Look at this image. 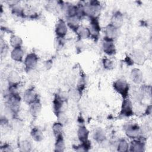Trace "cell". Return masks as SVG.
<instances>
[{
    "label": "cell",
    "instance_id": "obj_1",
    "mask_svg": "<svg viewBox=\"0 0 152 152\" xmlns=\"http://www.w3.org/2000/svg\"><path fill=\"white\" fill-rule=\"evenodd\" d=\"M114 88L116 91L126 97L128 91V85L127 83L123 80H119L114 83Z\"/></svg>",
    "mask_w": 152,
    "mask_h": 152
},
{
    "label": "cell",
    "instance_id": "obj_2",
    "mask_svg": "<svg viewBox=\"0 0 152 152\" xmlns=\"http://www.w3.org/2000/svg\"><path fill=\"white\" fill-rule=\"evenodd\" d=\"M37 57L33 53H30L27 55L25 60V64L27 68L33 69L37 64Z\"/></svg>",
    "mask_w": 152,
    "mask_h": 152
},
{
    "label": "cell",
    "instance_id": "obj_3",
    "mask_svg": "<svg viewBox=\"0 0 152 152\" xmlns=\"http://www.w3.org/2000/svg\"><path fill=\"white\" fill-rule=\"evenodd\" d=\"M122 113L125 116H129L132 113V108L129 99H125L122 106Z\"/></svg>",
    "mask_w": 152,
    "mask_h": 152
},
{
    "label": "cell",
    "instance_id": "obj_4",
    "mask_svg": "<svg viewBox=\"0 0 152 152\" xmlns=\"http://www.w3.org/2000/svg\"><path fill=\"white\" fill-rule=\"evenodd\" d=\"M145 58L142 52L140 50H136L133 52L132 54V61L137 64H142L145 61Z\"/></svg>",
    "mask_w": 152,
    "mask_h": 152
},
{
    "label": "cell",
    "instance_id": "obj_5",
    "mask_svg": "<svg viewBox=\"0 0 152 152\" xmlns=\"http://www.w3.org/2000/svg\"><path fill=\"white\" fill-rule=\"evenodd\" d=\"M67 31L66 26L62 20H59L56 26V33L59 36H64Z\"/></svg>",
    "mask_w": 152,
    "mask_h": 152
},
{
    "label": "cell",
    "instance_id": "obj_6",
    "mask_svg": "<svg viewBox=\"0 0 152 152\" xmlns=\"http://www.w3.org/2000/svg\"><path fill=\"white\" fill-rule=\"evenodd\" d=\"M123 23L122 15L119 13H116L113 15L112 18V26L118 28L122 26Z\"/></svg>",
    "mask_w": 152,
    "mask_h": 152
},
{
    "label": "cell",
    "instance_id": "obj_7",
    "mask_svg": "<svg viewBox=\"0 0 152 152\" xmlns=\"http://www.w3.org/2000/svg\"><path fill=\"white\" fill-rule=\"evenodd\" d=\"M131 77L132 81L135 83H140L142 80V74L140 69L135 68L131 72Z\"/></svg>",
    "mask_w": 152,
    "mask_h": 152
},
{
    "label": "cell",
    "instance_id": "obj_8",
    "mask_svg": "<svg viewBox=\"0 0 152 152\" xmlns=\"http://www.w3.org/2000/svg\"><path fill=\"white\" fill-rule=\"evenodd\" d=\"M106 35V37H107L108 39H112L115 37H116L118 34V31H117V28L114 27L113 26H109L106 27V30H105Z\"/></svg>",
    "mask_w": 152,
    "mask_h": 152
},
{
    "label": "cell",
    "instance_id": "obj_9",
    "mask_svg": "<svg viewBox=\"0 0 152 152\" xmlns=\"http://www.w3.org/2000/svg\"><path fill=\"white\" fill-rule=\"evenodd\" d=\"M103 47L104 51L107 54L111 55V54L115 52L114 44L109 39L107 40H106L103 43Z\"/></svg>",
    "mask_w": 152,
    "mask_h": 152
},
{
    "label": "cell",
    "instance_id": "obj_10",
    "mask_svg": "<svg viewBox=\"0 0 152 152\" xmlns=\"http://www.w3.org/2000/svg\"><path fill=\"white\" fill-rule=\"evenodd\" d=\"M126 134L129 137H136L139 134V128L135 125H130L127 128Z\"/></svg>",
    "mask_w": 152,
    "mask_h": 152
},
{
    "label": "cell",
    "instance_id": "obj_11",
    "mask_svg": "<svg viewBox=\"0 0 152 152\" xmlns=\"http://www.w3.org/2000/svg\"><path fill=\"white\" fill-rule=\"evenodd\" d=\"M23 52L20 47L14 48L12 51L11 57L15 61H21L23 58Z\"/></svg>",
    "mask_w": 152,
    "mask_h": 152
},
{
    "label": "cell",
    "instance_id": "obj_12",
    "mask_svg": "<svg viewBox=\"0 0 152 152\" xmlns=\"http://www.w3.org/2000/svg\"><path fill=\"white\" fill-rule=\"evenodd\" d=\"M36 93L33 90H27L24 95V100L27 103H31L36 99Z\"/></svg>",
    "mask_w": 152,
    "mask_h": 152
},
{
    "label": "cell",
    "instance_id": "obj_13",
    "mask_svg": "<svg viewBox=\"0 0 152 152\" xmlns=\"http://www.w3.org/2000/svg\"><path fill=\"white\" fill-rule=\"evenodd\" d=\"M88 131L84 126L81 127L78 131V137L80 139V140H81L83 142L86 141L87 137H88Z\"/></svg>",
    "mask_w": 152,
    "mask_h": 152
},
{
    "label": "cell",
    "instance_id": "obj_14",
    "mask_svg": "<svg viewBox=\"0 0 152 152\" xmlns=\"http://www.w3.org/2000/svg\"><path fill=\"white\" fill-rule=\"evenodd\" d=\"M8 80L12 84H16L20 81V77L17 72L11 71L9 74Z\"/></svg>",
    "mask_w": 152,
    "mask_h": 152
},
{
    "label": "cell",
    "instance_id": "obj_15",
    "mask_svg": "<svg viewBox=\"0 0 152 152\" xmlns=\"http://www.w3.org/2000/svg\"><path fill=\"white\" fill-rule=\"evenodd\" d=\"M77 31L78 34V35L83 39H86L87 37H88L90 34V30L85 27H80L77 28Z\"/></svg>",
    "mask_w": 152,
    "mask_h": 152
},
{
    "label": "cell",
    "instance_id": "obj_16",
    "mask_svg": "<svg viewBox=\"0 0 152 152\" xmlns=\"http://www.w3.org/2000/svg\"><path fill=\"white\" fill-rule=\"evenodd\" d=\"M53 131L55 136L58 138L62 136V125L61 123H55L53 126Z\"/></svg>",
    "mask_w": 152,
    "mask_h": 152
},
{
    "label": "cell",
    "instance_id": "obj_17",
    "mask_svg": "<svg viewBox=\"0 0 152 152\" xmlns=\"http://www.w3.org/2000/svg\"><path fill=\"white\" fill-rule=\"evenodd\" d=\"M131 148V150L134 151H142L144 150L143 144L139 141L132 142Z\"/></svg>",
    "mask_w": 152,
    "mask_h": 152
},
{
    "label": "cell",
    "instance_id": "obj_18",
    "mask_svg": "<svg viewBox=\"0 0 152 152\" xmlns=\"http://www.w3.org/2000/svg\"><path fill=\"white\" fill-rule=\"evenodd\" d=\"M31 135L33 138L37 141H40L43 138V134L38 129H34L31 132Z\"/></svg>",
    "mask_w": 152,
    "mask_h": 152
},
{
    "label": "cell",
    "instance_id": "obj_19",
    "mask_svg": "<svg viewBox=\"0 0 152 152\" xmlns=\"http://www.w3.org/2000/svg\"><path fill=\"white\" fill-rule=\"evenodd\" d=\"M10 42H11V45L14 47V48H19L20 45L21 44V39L17 36H12L11 37V39H10Z\"/></svg>",
    "mask_w": 152,
    "mask_h": 152
},
{
    "label": "cell",
    "instance_id": "obj_20",
    "mask_svg": "<svg viewBox=\"0 0 152 152\" xmlns=\"http://www.w3.org/2000/svg\"><path fill=\"white\" fill-rule=\"evenodd\" d=\"M64 142L62 138V136L59 137L57 138L56 143L55 145V148L56 151H62L64 149Z\"/></svg>",
    "mask_w": 152,
    "mask_h": 152
},
{
    "label": "cell",
    "instance_id": "obj_21",
    "mask_svg": "<svg viewBox=\"0 0 152 152\" xmlns=\"http://www.w3.org/2000/svg\"><path fill=\"white\" fill-rule=\"evenodd\" d=\"M40 109H41V106L40 104L38 103H36L32 104L30 108V112L33 115L36 116L39 113Z\"/></svg>",
    "mask_w": 152,
    "mask_h": 152
},
{
    "label": "cell",
    "instance_id": "obj_22",
    "mask_svg": "<svg viewBox=\"0 0 152 152\" xmlns=\"http://www.w3.org/2000/svg\"><path fill=\"white\" fill-rule=\"evenodd\" d=\"M78 23H79V19L78 17L75 15V16H72L69 17L68 20V24L71 27L77 28Z\"/></svg>",
    "mask_w": 152,
    "mask_h": 152
},
{
    "label": "cell",
    "instance_id": "obj_23",
    "mask_svg": "<svg viewBox=\"0 0 152 152\" xmlns=\"http://www.w3.org/2000/svg\"><path fill=\"white\" fill-rule=\"evenodd\" d=\"M105 137L104 132L101 129H98L94 133V138L97 141H102Z\"/></svg>",
    "mask_w": 152,
    "mask_h": 152
},
{
    "label": "cell",
    "instance_id": "obj_24",
    "mask_svg": "<svg viewBox=\"0 0 152 152\" xmlns=\"http://www.w3.org/2000/svg\"><path fill=\"white\" fill-rule=\"evenodd\" d=\"M128 144L125 140H122L119 141L118 144V147L119 151H125L128 150Z\"/></svg>",
    "mask_w": 152,
    "mask_h": 152
},
{
    "label": "cell",
    "instance_id": "obj_25",
    "mask_svg": "<svg viewBox=\"0 0 152 152\" xmlns=\"http://www.w3.org/2000/svg\"><path fill=\"white\" fill-rule=\"evenodd\" d=\"M30 148H31L30 144L29 143V142L27 141H22L20 144V148L22 151H29Z\"/></svg>",
    "mask_w": 152,
    "mask_h": 152
},
{
    "label": "cell",
    "instance_id": "obj_26",
    "mask_svg": "<svg viewBox=\"0 0 152 152\" xmlns=\"http://www.w3.org/2000/svg\"><path fill=\"white\" fill-rule=\"evenodd\" d=\"M21 124L22 123L18 120L14 121L12 122V125H13L14 129H15V130H20V129H21V128H22Z\"/></svg>",
    "mask_w": 152,
    "mask_h": 152
},
{
    "label": "cell",
    "instance_id": "obj_27",
    "mask_svg": "<svg viewBox=\"0 0 152 152\" xmlns=\"http://www.w3.org/2000/svg\"><path fill=\"white\" fill-rule=\"evenodd\" d=\"M103 65L106 68L110 69L113 66V62L109 59H105L103 61Z\"/></svg>",
    "mask_w": 152,
    "mask_h": 152
}]
</instances>
